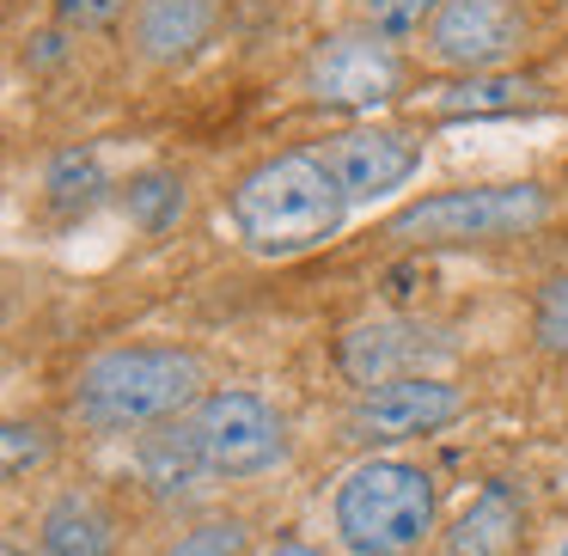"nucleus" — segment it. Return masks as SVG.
I'll use <instances>...</instances> for the list:
<instances>
[{"label":"nucleus","instance_id":"nucleus-1","mask_svg":"<svg viewBox=\"0 0 568 556\" xmlns=\"http://www.w3.org/2000/svg\"><path fill=\"white\" fill-rule=\"evenodd\" d=\"M202 385V355L190 348H104L80 367L74 380V416L92 434H141V428H165V422H184V410H196Z\"/></svg>","mask_w":568,"mask_h":556},{"label":"nucleus","instance_id":"nucleus-2","mask_svg":"<svg viewBox=\"0 0 568 556\" xmlns=\"http://www.w3.org/2000/svg\"><path fill=\"white\" fill-rule=\"evenodd\" d=\"M348 214V190L336 184L324 153H275L233 190V226L257 257H300L324 245Z\"/></svg>","mask_w":568,"mask_h":556},{"label":"nucleus","instance_id":"nucleus-3","mask_svg":"<svg viewBox=\"0 0 568 556\" xmlns=\"http://www.w3.org/2000/svg\"><path fill=\"white\" fill-rule=\"evenodd\" d=\"M336 538L355 556H409L434 532V477L409 458H361L336 483Z\"/></svg>","mask_w":568,"mask_h":556},{"label":"nucleus","instance_id":"nucleus-4","mask_svg":"<svg viewBox=\"0 0 568 556\" xmlns=\"http://www.w3.org/2000/svg\"><path fill=\"white\" fill-rule=\"evenodd\" d=\"M550 214V196L538 184H477V190H440L385 221V239L404 245H477V239H514Z\"/></svg>","mask_w":568,"mask_h":556},{"label":"nucleus","instance_id":"nucleus-5","mask_svg":"<svg viewBox=\"0 0 568 556\" xmlns=\"http://www.w3.org/2000/svg\"><path fill=\"white\" fill-rule=\"evenodd\" d=\"M190 428H196L214 477H263L287 453L282 416L257 392H209L190 410Z\"/></svg>","mask_w":568,"mask_h":556},{"label":"nucleus","instance_id":"nucleus-6","mask_svg":"<svg viewBox=\"0 0 568 556\" xmlns=\"http://www.w3.org/2000/svg\"><path fill=\"white\" fill-rule=\"evenodd\" d=\"M306 87L331 111H379L404 92V62L379 31H336L324 38V50L312 55Z\"/></svg>","mask_w":568,"mask_h":556},{"label":"nucleus","instance_id":"nucleus-7","mask_svg":"<svg viewBox=\"0 0 568 556\" xmlns=\"http://www.w3.org/2000/svg\"><path fill=\"white\" fill-rule=\"evenodd\" d=\"M458 416H465V392L453 380H440V373H416V380L361 392L343 434L355 446H397V441H416V434H440Z\"/></svg>","mask_w":568,"mask_h":556},{"label":"nucleus","instance_id":"nucleus-8","mask_svg":"<svg viewBox=\"0 0 568 556\" xmlns=\"http://www.w3.org/2000/svg\"><path fill=\"white\" fill-rule=\"evenodd\" d=\"M453 355L434 324H416V319H361L343 331L336 343V367L348 373V385L361 392H379V385H397V380H416L428 373L434 361Z\"/></svg>","mask_w":568,"mask_h":556},{"label":"nucleus","instance_id":"nucleus-9","mask_svg":"<svg viewBox=\"0 0 568 556\" xmlns=\"http://www.w3.org/2000/svg\"><path fill=\"white\" fill-rule=\"evenodd\" d=\"M428 50L446 68L489 74L519 50V7L514 0H446L428 26Z\"/></svg>","mask_w":568,"mask_h":556},{"label":"nucleus","instance_id":"nucleus-10","mask_svg":"<svg viewBox=\"0 0 568 556\" xmlns=\"http://www.w3.org/2000/svg\"><path fill=\"white\" fill-rule=\"evenodd\" d=\"M336 184L348 190V202H373L385 190L409 184V172L422 165V135L409 129H348L324 148Z\"/></svg>","mask_w":568,"mask_h":556},{"label":"nucleus","instance_id":"nucleus-11","mask_svg":"<svg viewBox=\"0 0 568 556\" xmlns=\"http://www.w3.org/2000/svg\"><path fill=\"white\" fill-rule=\"evenodd\" d=\"M221 0H141L135 7V50L153 68H178L209 43Z\"/></svg>","mask_w":568,"mask_h":556},{"label":"nucleus","instance_id":"nucleus-12","mask_svg":"<svg viewBox=\"0 0 568 556\" xmlns=\"http://www.w3.org/2000/svg\"><path fill=\"white\" fill-rule=\"evenodd\" d=\"M141 477H148V489L160 495V502H196L202 489H209V458H202V441H196V428H190V416L184 422H165V428H148L141 434Z\"/></svg>","mask_w":568,"mask_h":556},{"label":"nucleus","instance_id":"nucleus-13","mask_svg":"<svg viewBox=\"0 0 568 556\" xmlns=\"http://www.w3.org/2000/svg\"><path fill=\"white\" fill-rule=\"evenodd\" d=\"M514 544H519V502L507 495V483H489L458 514V526L446 532V556H514Z\"/></svg>","mask_w":568,"mask_h":556},{"label":"nucleus","instance_id":"nucleus-14","mask_svg":"<svg viewBox=\"0 0 568 556\" xmlns=\"http://www.w3.org/2000/svg\"><path fill=\"white\" fill-rule=\"evenodd\" d=\"M43 556H111V514L92 495L68 489L43 507Z\"/></svg>","mask_w":568,"mask_h":556},{"label":"nucleus","instance_id":"nucleus-15","mask_svg":"<svg viewBox=\"0 0 568 556\" xmlns=\"http://www.w3.org/2000/svg\"><path fill=\"white\" fill-rule=\"evenodd\" d=\"M531 92L538 87L519 80V74H470L465 87H446L440 99H434V111L440 117H501V111H519Z\"/></svg>","mask_w":568,"mask_h":556},{"label":"nucleus","instance_id":"nucleus-16","mask_svg":"<svg viewBox=\"0 0 568 556\" xmlns=\"http://www.w3.org/2000/svg\"><path fill=\"white\" fill-rule=\"evenodd\" d=\"M123 214L141 226V233H165V226L184 214V184L172 172H141L123 196Z\"/></svg>","mask_w":568,"mask_h":556},{"label":"nucleus","instance_id":"nucleus-17","mask_svg":"<svg viewBox=\"0 0 568 556\" xmlns=\"http://www.w3.org/2000/svg\"><path fill=\"white\" fill-rule=\"evenodd\" d=\"M440 7L446 0H361V19H367V31H379L385 43H397V38H416L422 26H434Z\"/></svg>","mask_w":568,"mask_h":556},{"label":"nucleus","instance_id":"nucleus-18","mask_svg":"<svg viewBox=\"0 0 568 556\" xmlns=\"http://www.w3.org/2000/svg\"><path fill=\"white\" fill-rule=\"evenodd\" d=\"M99 190H104V178H99V160H92V153H62V160L50 165V196L62 202V209H87Z\"/></svg>","mask_w":568,"mask_h":556},{"label":"nucleus","instance_id":"nucleus-19","mask_svg":"<svg viewBox=\"0 0 568 556\" xmlns=\"http://www.w3.org/2000/svg\"><path fill=\"white\" fill-rule=\"evenodd\" d=\"M239 550H245V526H239V519H202V526L184 532L165 556H239Z\"/></svg>","mask_w":568,"mask_h":556},{"label":"nucleus","instance_id":"nucleus-20","mask_svg":"<svg viewBox=\"0 0 568 556\" xmlns=\"http://www.w3.org/2000/svg\"><path fill=\"white\" fill-rule=\"evenodd\" d=\"M0 446H7V477H26V471H38L50 458V428L43 422H7Z\"/></svg>","mask_w":568,"mask_h":556},{"label":"nucleus","instance_id":"nucleus-21","mask_svg":"<svg viewBox=\"0 0 568 556\" xmlns=\"http://www.w3.org/2000/svg\"><path fill=\"white\" fill-rule=\"evenodd\" d=\"M538 343L556 348V355L568 348V275L544 282V294H538Z\"/></svg>","mask_w":568,"mask_h":556},{"label":"nucleus","instance_id":"nucleus-22","mask_svg":"<svg viewBox=\"0 0 568 556\" xmlns=\"http://www.w3.org/2000/svg\"><path fill=\"white\" fill-rule=\"evenodd\" d=\"M129 0H62V26L74 31H104L116 13H123Z\"/></svg>","mask_w":568,"mask_h":556},{"label":"nucleus","instance_id":"nucleus-23","mask_svg":"<svg viewBox=\"0 0 568 556\" xmlns=\"http://www.w3.org/2000/svg\"><path fill=\"white\" fill-rule=\"evenodd\" d=\"M263 556H331V550H318V544H306V538H282V544H270Z\"/></svg>","mask_w":568,"mask_h":556},{"label":"nucleus","instance_id":"nucleus-24","mask_svg":"<svg viewBox=\"0 0 568 556\" xmlns=\"http://www.w3.org/2000/svg\"><path fill=\"white\" fill-rule=\"evenodd\" d=\"M7 556H26V550H7Z\"/></svg>","mask_w":568,"mask_h":556}]
</instances>
